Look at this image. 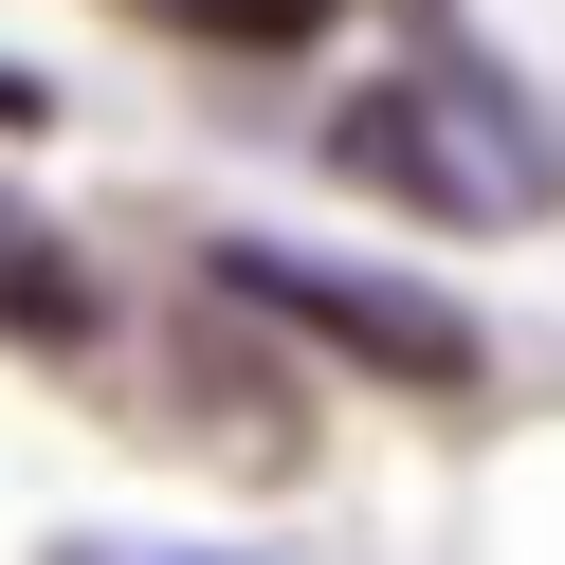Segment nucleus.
I'll use <instances>...</instances> for the list:
<instances>
[{"label":"nucleus","mask_w":565,"mask_h":565,"mask_svg":"<svg viewBox=\"0 0 565 565\" xmlns=\"http://www.w3.org/2000/svg\"><path fill=\"white\" fill-rule=\"evenodd\" d=\"M201 292H237V310H274V329H310V347H347L365 383H475V310H438V292H402V274H365V256H292V237H220V274Z\"/></svg>","instance_id":"obj_2"},{"label":"nucleus","mask_w":565,"mask_h":565,"mask_svg":"<svg viewBox=\"0 0 565 565\" xmlns=\"http://www.w3.org/2000/svg\"><path fill=\"white\" fill-rule=\"evenodd\" d=\"M55 565H220V547H128V529H74Z\"/></svg>","instance_id":"obj_4"},{"label":"nucleus","mask_w":565,"mask_h":565,"mask_svg":"<svg viewBox=\"0 0 565 565\" xmlns=\"http://www.w3.org/2000/svg\"><path fill=\"white\" fill-rule=\"evenodd\" d=\"M329 164L347 183H383V201H419V220H456V237H511V220H547L565 201V128L529 110V92H492V74H383V92H347L329 110Z\"/></svg>","instance_id":"obj_1"},{"label":"nucleus","mask_w":565,"mask_h":565,"mask_svg":"<svg viewBox=\"0 0 565 565\" xmlns=\"http://www.w3.org/2000/svg\"><path fill=\"white\" fill-rule=\"evenodd\" d=\"M0 128H38V74H19V55H0Z\"/></svg>","instance_id":"obj_5"},{"label":"nucleus","mask_w":565,"mask_h":565,"mask_svg":"<svg viewBox=\"0 0 565 565\" xmlns=\"http://www.w3.org/2000/svg\"><path fill=\"white\" fill-rule=\"evenodd\" d=\"M164 38H220V55H292V38H329V0H147Z\"/></svg>","instance_id":"obj_3"}]
</instances>
